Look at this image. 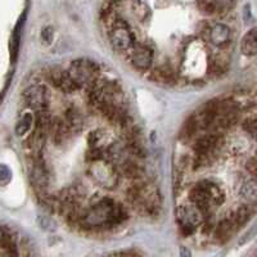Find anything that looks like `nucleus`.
I'll return each instance as SVG.
<instances>
[{"label":"nucleus","instance_id":"1","mask_svg":"<svg viewBox=\"0 0 257 257\" xmlns=\"http://www.w3.org/2000/svg\"><path fill=\"white\" fill-rule=\"evenodd\" d=\"M127 210L113 199L104 198L82 211L80 222L85 229H109L127 220Z\"/></svg>","mask_w":257,"mask_h":257},{"label":"nucleus","instance_id":"2","mask_svg":"<svg viewBox=\"0 0 257 257\" xmlns=\"http://www.w3.org/2000/svg\"><path fill=\"white\" fill-rule=\"evenodd\" d=\"M128 202L147 216H156L161 210V194L158 188L149 181L138 179L127 190Z\"/></svg>","mask_w":257,"mask_h":257},{"label":"nucleus","instance_id":"3","mask_svg":"<svg viewBox=\"0 0 257 257\" xmlns=\"http://www.w3.org/2000/svg\"><path fill=\"white\" fill-rule=\"evenodd\" d=\"M189 199L203 215L219 208L224 202V192L211 180H202L189 190Z\"/></svg>","mask_w":257,"mask_h":257},{"label":"nucleus","instance_id":"4","mask_svg":"<svg viewBox=\"0 0 257 257\" xmlns=\"http://www.w3.org/2000/svg\"><path fill=\"white\" fill-rule=\"evenodd\" d=\"M117 102H123V94L116 82L95 80V82L89 86V103L98 111Z\"/></svg>","mask_w":257,"mask_h":257},{"label":"nucleus","instance_id":"5","mask_svg":"<svg viewBox=\"0 0 257 257\" xmlns=\"http://www.w3.org/2000/svg\"><path fill=\"white\" fill-rule=\"evenodd\" d=\"M89 175L103 188L113 189L118 184L120 173L117 167L107 158H100L90 162L89 166Z\"/></svg>","mask_w":257,"mask_h":257},{"label":"nucleus","instance_id":"6","mask_svg":"<svg viewBox=\"0 0 257 257\" xmlns=\"http://www.w3.org/2000/svg\"><path fill=\"white\" fill-rule=\"evenodd\" d=\"M68 73L80 88H89L95 82L99 73V67L90 59H75L71 62Z\"/></svg>","mask_w":257,"mask_h":257},{"label":"nucleus","instance_id":"7","mask_svg":"<svg viewBox=\"0 0 257 257\" xmlns=\"http://www.w3.org/2000/svg\"><path fill=\"white\" fill-rule=\"evenodd\" d=\"M220 142H221V138H220L219 133H208L197 139L196 144H194V155H196L194 167L196 169L206 166V164L210 162L211 157L215 155L219 148Z\"/></svg>","mask_w":257,"mask_h":257},{"label":"nucleus","instance_id":"8","mask_svg":"<svg viewBox=\"0 0 257 257\" xmlns=\"http://www.w3.org/2000/svg\"><path fill=\"white\" fill-rule=\"evenodd\" d=\"M108 38L111 47L116 52H126L132 49L134 45V36H133L132 30L125 21L118 20V18L111 22Z\"/></svg>","mask_w":257,"mask_h":257},{"label":"nucleus","instance_id":"9","mask_svg":"<svg viewBox=\"0 0 257 257\" xmlns=\"http://www.w3.org/2000/svg\"><path fill=\"white\" fill-rule=\"evenodd\" d=\"M203 213L196 205H181L176 210V220L180 230L184 234H192L203 221Z\"/></svg>","mask_w":257,"mask_h":257},{"label":"nucleus","instance_id":"10","mask_svg":"<svg viewBox=\"0 0 257 257\" xmlns=\"http://www.w3.org/2000/svg\"><path fill=\"white\" fill-rule=\"evenodd\" d=\"M49 170L43 158H35L31 167V173H30V180L40 194H44V192L47 190L48 185H49Z\"/></svg>","mask_w":257,"mask_h":257},{"label":"nucleus","instance_id":"11","mask_svg":"<svg viewBox=\"0 0 257 257\" xmlns=\"http://www.w3.org/2000/svg\"><path fill=\"white\" fill-rule=\"evenodd\" d=\"M24 99L30 108L35 109V111L47 109V89L44 85H30L29 88L24 90Z\"/></svg>","mask_w":257,"mask_h":257},{"label":"nucleus","instance_id":"12","mask_svg":"<svg viewBox=\"0 0 257 257\" xmlns=\"http://www.w3.org/2000/svg\"><path fill=\"white\" fill-rule=\"evenodd\" d=\"M49 81L62 93L71 94L79 90V86L73 81L68 71L62 70L59 67L52 68L49 71Z\"/></svg>","mask_w":257,"mask_h":257},{"label":"nucleus","instance_id":"13","mask_svg":"<svg viewBox=\"0 0 257 257\" xmlns=\"http://www.w3.org/2000/svg\"><path fill=\"white\" fill-rule=\"evenodd\" d=\"M130 50H132L130 52V62L137 70L147 71L151 68L153 62V53L147 45H133Z\"/></svg>","mask_w":257,"mask_h":257},{"label":"nucleus","instance_id":"14","mask_svg":"<svg viewBox=\"0 0 257 257\" xmlns=\"http://www.w3.org/2000/svg\"><path fill=\"white\" fill-rule=\"evenodd\" d=\"M207 39L213 47L222 48L231 40V31L226 25L213 24L207 29Z\"/></svg>","mask_w":257,"mask_h":257},{"label":"nucleus","instance_id":"15","mask_svg":"<svg viewBox=\"0 0 257 257\" xmlns=\"http://www.w3.org/2000/svg\"><path fill=\"white\" fill-rule=\"evenodd\" d=\"M237 4V0H199L198 6L206 15L221 13L230 11Z\"/></svg>","mask_w":257,"mask_h":257},{"label":"nucleus","instance_id":"16","mask_svg":"<svg viewBox=\"0 0 257 257\" xmlns=\"http://www.w3.org/2000/svg\"><path fill=\"white\" fill-rule=\"evenodd\" d=\"M70 127L67 126L66 121L62 120L61 117H56L52 118L50 121V127H49V134L52 135L53 142L56 144H62L67 141V138L70 137Z\"/></svg>","mask_w":257,"mask_h":257},{"label":"nucleus","instance_id":"17","mask_svg":"<svg viewBox=\"0 0 257 257\" xmlns=\"http://www.w3.org/2000/svg\"><path fill=\"white\" fill-rule=\"evenodd\" d=\"M114 139L108 134L107 132H103V130H96V132L91 133L90 137H89V144H90V148L98 149L100 152L104 153L107 149L111 147V144L113 143Z\"/></svg>","mask_w":257,"mask_h":257},{"label":"nucleus","instance_id":"18","mask_svg":"<svg viewBox=\"0 0 257 257\" xmlns=\"http://www.w3.org/2000/svg\"><path fill=\"white\" fill-rule=\"evenodd\" d=\"M64 121H66L71 132H79L84 127V117L76 107H71L66 111Z\"/></svg>","mask_w":257,"mask_h":257},{"label":"nucleus","instance_id":"19","mask_svg":"<svg viewBox=\"0 0 257 257\" xmlns=\"http://www.w3.org/2000/svg\"><path fill=\"white\" fill-rule=\"evenodd\" d=\"M252 216V212H251V208L249 206L247 205H242L237 208V210H234L233 212L230 213V216L228 217L233 225L235 226L237 229H239L240 226L245 224V222H248L249 219Z\"/></svg>","mask_w":257,"mask_h":257},{"label":"nucleus","instance_id":"20","mask_svg":"<svg viewBox=\"0 0 257 257\" xmlns=\"http://www.w3.org/2000/svg\"><path fill=\"white\" fill-rule=\"evenodd\" d=\"M238 229L233 225V222L229 219H225L222 221L219 222V225L215 229V237L216 239H219L220 242H226L228 239H230V237L233 235Z\"/></svg>","mask_w":257,"mask_h":257},{"label":"nucleus","instance_id":"21","mask_svg":"<svg viewBox=\"0 0 257 257\" xmlns=\"http://www.w3.org/2000/svg\"><path fill=\"white\" fill-rule=\"evenodd\" d=\"M240 49H242L243 54L249 57L256 56L257 48H256V29H251L242 39L240 43Z\"/></svg>","mask_w":257,"mask_h":257},{"label":"nucleus","instance_id":"22","mask_svg":"<svg viewBox=\"0 0 257 257\" xmlns=\"http://www.w3.org/2000/svg\"><path fill=\"white\" fill-rule=\"evenodd\" d=\"M151 80L160 84H169L174 80V71L169 66H160L151 72Z\"/></svg>","mask_w":257,"mask_h":257},{"label":"nucleus","instance_id":"23","mask_svg":"<svg viewBox=\"0 0 257 257\" xmlns=\"http://www.w3.org/2000/svg\"><path fill=\"white\" fill-rule=\"evenodd\" d=\"M256 181L253 178L245 179L244 181L240 185V196L244 199H247L248 202H254L256 201Z\"/></svg>","mask_w":257,"mask_h":257},{"label":"nucleus","instance_id":"24","mask_svg":"<svg viewBox=\"0 0 257 257\" xmlns=\"http://www.w3.org/2000/svg\"><path fill=\"white\" fill-rule=\"evenodd\" d=\"M32 125H34V117H32L31 113L27 112L18 120L17 125H16V134L18 137H22V135H25L31 130Z\"/></svg>","mask_w":257,"mask_h":257},{"label":"nucleus","instance_id":"25","mask_svg":"<svg viewBox=\"0 0 257 257\" xmlns=\"http://www.w3.org/2000/svg\"><path fill=\"white\" fill-rule=\"evenodd\" d=\"M198 122H197L196 116L190 117L189 120L185 122L184 128H183V133H181V137L184 138V139H190V138L194 137V134L198 130Z\"/></svg>","mask_w":257,"mask_h":257},{"label":"nucleus","instance_id":"26","mask_svg":"<svg viewBox=\"0 0 257 257\" xmlns=\"http://www.w3.org/2000/svg\"><path fill=\"white\" fill-rule=\"evenodd\" d=\"M20 24L16 26L15 32H13L12 40H11V54H12V59L16 61L17 58V53H18V45H20Z\"/></svg>","mask_w":257,"mask_h":257},{"label":"nucleus","instance_id":"27","mask_svg":"<svg viewBox=\"0 0 257 257\" xmlns=\"http://www.w3.org/2000/svg\"><path fill=\"white\" fill-rule=\"evenodd\" d=\"M243 128L247 134L251 135L252 138H254L256 135V118L254 116L247 117L244 121H243Z\"/></svg>","mask_w":257,"mask_h":257},{"label":"nucleus","instance_id":"28","mask_svg":"<svg viewBox=\"0 0 257 257\" xmlns=\"http://www.w3.org/2000/svg\"><path fill=\"white\" fill-rule=\"evenodd\" d=\"M11 178H12V174H11L8 167L0 165V183H7V181L11 180Z\"/></svg>","mask_w":257,"mask_h":257},{"label":"nucleus","instance_id":"29","mask_svg":"<svg viewBox=\"0 0 257 257\" xmlns=\"http://www.w3.org/2000/svg\"><path fill=\"white\" fill-rule=\"evenodd\" d=\"M247 170H248V173L251 174V178H256V160H254V157H252L251 160L248 161Z\"/></svg>","mask_w":257,"mask_h":257},{"label":"nucleus","instance_id":"30","mask_svg":"<svg viewBox=\"0 0 257 257\" xmlns=\"http://www.w3.org/2000/svg\"><path fill=\"white\" fill-rule=\"evenodd\" d=\"M52 38H53V30L50 29V27H47V29L43 31V39H44L47 43H50V41H52Z\"/></svg>","mask_w":257,"mask_h":257}]
</instances>
